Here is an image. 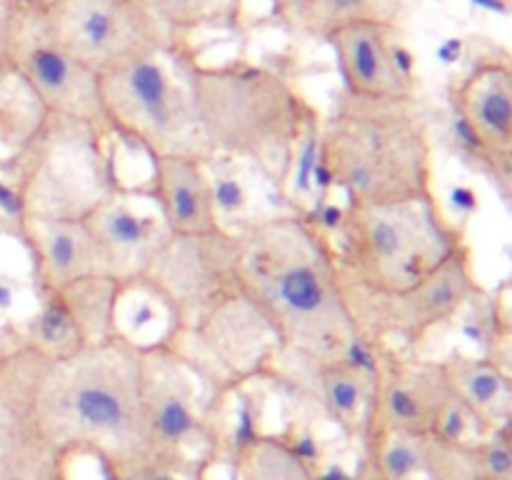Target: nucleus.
<instances>
[{"label":"nucleus","instance_id":"1","mask_svg":"<svg viewBox=\"0 0 512 480\" xmlns=\"http://www.w3.org/2000/svg\"><path fill=\"white\" fill-rule=\"evenodd\" d=\"M230 233L235 290L268 323L280 353L313 363L368 353L328 228L293 210L245 220Z\"/></svg>","mask_w":512,"mask_h":480},{"label":"nucleus","instance_id":"2","mask_svg":"<svg viewBox=\"0 0 512 480\" xmlns=\"http://www.w3.org/2000/svg\"><path fill=\"white\" fill-rule=\"evenodd\" d=\"M165 55L193 93L210 160L248 163L285 188L305 140L323 120L305 90L253 60L203 63L185 38Z\"/></svg>","mask_w":512,"mask_h":480},{"label":"nucleus","instance_id":"3","mask_svg":"<svg viewBox=\"0 0 512 480\" xmlns=\"http://www.w3.org/2000/svg\"><path fill=\"white\" fill-rule=\"evenodd\" d=\"M35 405L68 460L88 455L105 475L160 460L143 403L140 345L123 333L48 360Z\"/></svg>","mask_w":512,"mask_h":480},{"label":"nucleus","instance_id":"4","mask_svg":"<svg viewBox=\"0 0 512 480\" xmlns=\"http://www.w3.org/2000/svg\"><path fill=\"white\" fill-rule=\"evenodd\" d=\"M318 168L350 205L438 195L433 135L418 103L343 95L318 125Z\"/></svg>","mask_w":512,"mask_h":480},{"label":"nucleus","instance_id":"5","mask_svg":"<svg viewBox=\"0 0 512 480\" xmlns=\"http://www.w3.org/2000/svg\"><path fill=\"white\" fill-rule=\"evenodd\" d=\"M328 235L343 285L363 295L413 288L470 240L438 195L380 205L345 203Z\"/></svg>","mask_w":512,"mask_h":480},{"label":"nucleus","instance_id":"6","mask_svg":"<svg viewBox=\"0 0 512 480\" xmlns=\"http://www.w3.org/2000/svg\"><path fill=\"white\" fill-rule=\"evenodd\" d=\"M113 133L83 120L45 115L13 153L15 218L83 220L120 188Z\"/></svg>","mask_w":512,"mask_h":480},{"label":"nucleus","instance_id":"7","mask_svg":"<svg viewBox=\"0 0 512 480\" xmlns=\"http://www.w3.org/2000/svg\"><path fill=\"white\" fill-rule=\"evenodd\" d=\"M103 118L115 138L128 140L148 158H198L210 153L198 110L183 75L168 55H145L98 75Z\"/></svg>","mask_w":512,"mask_h":480},{"label":"nucleus","instance_id":"8","mask_svg":"<svg viewBox=\"0 0 512 480\" xmlns=\"http://www.w3.org/2000/svg\"><path fill=\"white\" fill-rule=\"evenodd\" d=\"M345 295L370 350L415 353L435 330L453 323L475 298L485 295V285L475 265V248L468 240L433 273L403 293L363 295L345 288Z\"/></svg>","mask_w":512,"mask_h":480},{"label":"nucleus","instance_id":"9","mask_svg":"<svg viewBox=\"0 0 512 480\" xmlns=\"http://www.w3.org/2000/svg\"><path fill=\"white\" fill-rule=\"evenodd\" d=\"M38 13L50 40L95 75L183 40L135 0H38Z\"/></svg>","mask_w":512,"mask_h":480},{"label":"nucleus","instance_id":"10","mask_svg":"<svg viewBox=\"0 0 512 480\" xmlns=\"http://www.w3.org/2000/svg\"><path fill=\"white\" fill-rule=\"evenodd\" d=\"M160 340L213 393H230L268 373L280 353L273 330L238 290L223 295L193 328L175 330Z\"/></svg>","mask_w":512,"mask_h":480},{"label":"nucleus","instance_id":"11","mask_svg":"<svg viewBox=\"0 0 512 480\" xmlns=\"http://www.w3.org/2000/svg\"><path fill=\"white\" fill-rule=\"evenodd\" d=\"M370 353L378 383L363 438L393 430L418 438L468 440L460 428L468 415L455 405L440 360L390 348H375Z\"/></svg>","mask_w":512,"mask_h":480},{"label":"nucleus","instance_id":"12","mask_svg":"<svg viewBox=\"0 0 512 480\" xmlns=\"http://www.w3.org/2000/svg\"><path fill=\"white\" fill-rule=\"evenodd\" d=\"M45 358L20 338L0 345V480H70V463L48 440L38 418Z\"/></svg>","mask_w":512,"mask_h":480},{"label":"nucleus","instance_id":"13","mask_svg":"<svg viewBox=\"0 0 512 480\" xmlns=\"http://www.w3.org/2000/svg\"><path fill=\"white\" fill-rule=\"evenodd\" d=\"M233 233L208 238H170L155 263L135 288L148 293L168 318L165 335L188 330L235 290L233 275Z\"/></svg>","mask_w":512,"mask_h":480},{"label":"nucleus","instance_id":"14","mask_svg":"<svg viewBox=\"0 0 512 480\" xmlns=\"http://www.w3.org/2000/svg\"><path fill=\"white\" fill-rule=\"evenodd\" d=\"M140 383L158 458L183 470L208 433L203 383L163 340L140 345Z\"/></svg>","mask_w":512,"mask_h":480},{"label":"nucleus","instance_id":"15","mask_svg":"<svg viewBox=\"0 0 512 480\" xmlns=\"http://www.w3.org/2000/svg\"><path fill=\"white\" fill-rule=\"evenodd\" d=\"M345 95L378 103H418V75L395 20H355L325 38Z\"/></svg>","mask_w":512,"mask_h":480},{"label":"nucleus","instance_id":"16","mask_svg":"<svg viewBox=\"0 0 512 480\" xmlns=\"http://www.w3.org/2000/svg\"><path fill=\"white\" fill-rule=\"evenodd\" d=\"M15 70L45 115H63L108 130L100 105L98 75L50 40L40 20L38 0L30 5L20 33Z\"/></svg>","mask_w":512,"mask_h":480},{"label":"nucleus","instance_id":"17","mask_svg":"<svg viewBox=\"0 0 512 480\" xmlns=\"http://www.w3.org/2000/svg\"><path fill=\"white\" fill-rule=\"evenodd\" d=\"M83 220L93 238L103 275L113 278L125 290L135 288L145 278L160 250L173 238L155 205L125 185H120Z\"/></svg>","mask_w":512,"mask_h":480},{"label":"nucleus","instance_id":"18","mask_svg":"<svg viewBox=\"0 0 512 480\" xmlns=\"http://www.w3.org/2000/svg\"><path fill=\"white\" fill-rule=\"evenodd\" d=\"M460 128L483 158L510 180L512 68L508 58H485L453 90Z\"/></svg>","mask_w":512,"mask_h":480},{"label":"nucleus","instance_id":"19","mask_svg":"<svg viewBox=\"0 0 512 480\" xmlns=\"http://www.w3.org/2000/svg\"><path fill=\"white\" fill-rule=\"evenodd\" d=\"M150 178L143 195L155 205L165 228L175 238H208L223 233L213 175L198 158H150Z\"/></svg>","mask_w":512,"mask_h":480},{"label":"nucleus","instance_id":"20","mask_svg":"<svg viewBox=\"0 0 512 480\" xmlns=\"http://www.w3.org/2000/svg\"><path fill=\"white\" fill-rule=\"evenodd\" d=\"M18 228L33 258L40 293H50L90 275H103L85 220L18 218Z\"/></svg>","mask_w":512,"mask_h":480},{"label":"nucleus","instance_id":"21","mask_svg":"<svg viewBox=\"0 0 512 480\" xmlns=\"http://www.w3.org/2000/svg\"><path fill=\"white\" fill-rule=\"evenodd\" d=\"M295 363L300 365L298 370L308 375L305 388L313 393L323 413L348 438H363L370 410H373L375 383H378L373 353L368 350V353L353 355V358L325 360V363L295 358Z\"/></svg>","mask_w":512,"mask_h":480},{"label":"nucleus","instance_id":"22","mask_svg":"<svg viewBox=\"0 0 512 480\" xmlns=\"http://www.w3.org/2000/svg\"><path fill=\"white\" fill-rule=\"evenodd\" d=\"M455 405L478 425L480 435L512 425V375L505 363L490 355L455 350L440 360Z\"/></svg>","mask_w":512,"mask_h":480},{"label":"nucleus","instance_id":"23","mask_svg":"<svg viewBox=\"0 0 512 480\" xmlns=\"http://www.w3.org/2000/svg\"><path fill=\"white\" fill-rule=\"evenodd\" d=\"M30 5L33 0H0V140H8L15 150L43 118L15 70V50Z\"/></svg>","mask_w":512,"mask_h":480},{"label":"nucleus","instance_id":"24","mask_svg":"<svg viewBox=\"0 0 512 480\" xmlns=\"http://www.w3.org/2000/svg\"><path fill=\"white\" fill-rule=\"evenodd\" d=\"M125 288L105 275H90L50 290L68 315L80 345H98L118 335V308Z\"/></svg>","mask_w":512,"mask_h":480},{"label":"nucleus","instance_id":"25","mask_svg":"<svg viewBox=\"0 0 512 480\" xmlns=\"http://www.w3.org/2000/svg\"><path fill=\"white\" fill-rule=\"evenodd\" d=\"M235 480H320L303 450L275 433H253L235 453Z\"/></svg>","mask_w":512,"mask_h":480},{"label":"nucleus","instance_id":"26","mask_svg":"<svg viewBox=\"0 0 512 480\" xmlns=\"http://www.w3.org/2000/svg\"><path fill=\"white\" fill-rule=\"evenodd\" d=\"M285 13L305 35L325 40L355 20H395L398 0H288Z\"/></svg>","mask_w":512,"mask_h":480},{"label":"nucleus","instance_id":"27","mask_svg":"<svg viewBox=\"0 0 512 480\" xmlns=\"http://www.w3.org/2000/svg\"><path fill=\"white\" fill-rule=\"evenodd\" d=\"M153 18H158L175 38L198 30L235 28L243 15V0H135Z\"/></svg>","mask_w":512,"mask_h":480},{"label":"nucleus","instance_id":"28","mask_svg":"<svg viewBox=\"0 0 512 480\" xmlns=\"http://www.w3.org/2000/svg\"><path fill=\"white\" fill-rule=\"evenodd\" d=\"M512 425L478 438V480H512Z\"/></svg>","mask_w":512,"mask_h":480},{"label":"nucleus","instance_id":"29","mask_svg":"<svg viewBox=\"0 0 512 480\" xmlns=\"http://www.w3.org/2000/svg\"><path fill=\"white\" fill-rule=\"evenodd\" d=\"M108 480H183V470H178L170 463H163V460H150V463L110 473Z\"/></svg>","mask_w":512,"mask_h":480},{"label":"nucleus","instance_id":"30","mask_svg":"<svg viewBox=\"0 0 512 480\" xmlns=\"http://www.w3.org/2000/svg\"><path fill=\"white\" fill-rule=\"evenodd\" d=\"M273 3H275V5H278V8H280V10H285V5H288V0H273Z\"/></svg>","mask_w":512,"mask_h":480}]
</instances>
